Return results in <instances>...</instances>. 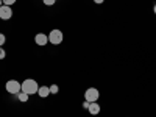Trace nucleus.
<instances>
[{"label":"nucleus","instance_id":"obj_16","mask_svg":"<svg viewBox=\"0 0 156 117\" xmlns=\"http://www.w3.org/2000/svg\"><path fill=\"white\" fill-rule=\"evenodd\" d=\"M94 2H95L97 5H100V3H103V2H105V0H94Z\"/></svg>","mask_w":156,"mask_h":117},{"label":"nucleus","instance_id":"obj_1","mask_svg":"<svg viewBox=\"0 0 156 117\" xmlns=\"http://www.w3.org/2000/svg\"><path fill=\"white\" fill-rule=\"evenodd\" d=\"M37 89H39V84L33 78H27V80L22 81V92H25V94H28V95L37 94Z\"/></svg>","mask_w":156,"mask_h":117},{"label":"nucleus","instance_id":"obj_8","mask_svg":"<svg viewBox=\"0 0 156 117\" xmlns=\"http://www.w3.org/2000/svg\"><path fill=\"white\" fill-rule=\"evenodd\" d=\"M37 95L41 97V98H47V97L50 95V87H48V86H39Z\"/></svg>","mask_w":156,"mask_h":117},{"label":"nucleus","instance_id":"obj_9","mask_svg":"<svg viewBox=\"0 0 156 117\" xmlns=\"http://www.w3.org/2000/svg\"><path fill=\"white\" fill-rule=\"evenodd\" d=\"M16 97H17L20 101H23V103H25V101H28V97H30V95H28V94H25V92H22V90H20V92H19Z\"/></svg>","mask_w":156,"mask_h":117},{"label":"nucleus","instance_id":"obj_15","mask_svg":"<svg viewBox=\"0 0 156 117\" xmlns=\"http://www.w3.org/2000/svg\"><path fill=\"white\" fill-rule=\"evenodd\" d=\"M83 108H84V109H87V108H89V101H86V100L83 101Z\"/></svg>","mask_w":156,"mask_h":117},{"label":"nucleus","instance_id":"obj_7","mask_svg":"<svg viewBox=\"0 0 156 117\" xmlns=\"http://www.w3.org/2000/svg\"><path fill=\"white\" fill-rule=\"evenodd\" d=\"M100 105L97 101H92V103H89V108H87V111H89V114H92V115H97L98 112H100Z\"/></svg>","mask_w":156,"mask_h":117},{"label":"nucleus","instance_id":"obj_3","mask_svg":"<svg viewBox=\"0 0 156 117\" xmlns=\"http://www.w3.org/2000/svg\"><path fill=\"white\" fill-rule=\"evenodd\" d=\"M62 39H64V34H62V31L58 30V28L51 30V31L48 33V42L53 44V45H59V44L62 42Z\"/></svg>","mask_w":156,"mask_h":117},{"label":"nucleus","instance_id":"obj_14","mask_svg":"<svg viewBox=\"0 0 156 117\" xmlns=\"http://www.w3.org/2000/svg\"><path fill=\"white\" fill-rule=\"evenodd\" d=\"M5 56H6L5 48H3V47H0V59H5Z\"/></svg>","mask_w":156,"mask_h":117},{"label":"nucleus","instance_id":"obj_18","mask_svg":"<svg viewBox=\"0 0 156 117\" xmlns=\"http://www.w3.org/2000/svg\"><path fill=\"white\" fill-rule=\"evenodd\" d=\"M3 5V0H0V6H2Z\"/></svg>","mask_w":156,"mask_h":117},{"label":"nucleus","instance_id":"obj_4","mask_svg":"<svg viewBox=\"0 0 156 117\" xmlns=\"http://www.w3.org/2000/svg\"><path fill=\"white\" fill-rule=\"evenodd\" d=\"M98 98H100L98 89H95V87H89V89H86V92H84V100H86V101L92 103V101H97Z\"/></svg>","mask_w":156,"mask_h":117},{"label":"nucleus","instance_id":"obj_5","mask_svg":"<svg viewBox=\"0 0 156 117\" xmlns=\"http://www.w3.org/2000/svg\"><path fill=\"white\" fill-rule=\"evenodd\" d=\"M11 17H12V9H11V6H6V5L0 6V19H2V20H9Z\"/></svg>","mask_w":156,"mask_h":117},{"label":"nucleus","instance_id":"obj_13","mask_svg":"<svg viewBox=\"0 0 156 117\" xmlns=\"http://www.w3.org/2000/svg\"><path fill=\"white\" fill-rule=\"evenodd\" d=\"M17 2V0H3V5H6V6H11V5H14Z\"/></svg>","mask_w":156,"mask_h":117},{"label":"nucleus","instance_id":"obj_17","mask_svg":"<svg viewBox=\"0 0 156 117\" xmlns=\"http://www.w3.org/2000/svg\"><path fill=\"white\" fill-rule=\"evenodd\" d=\"M153 12H154V14H156V5L153 6Z\"/></svg>","mask_w":156,"mask_h":117},{"label":"nucleus","instance_id":"obj_11","mask_svg":"<svg viewBox=\"0 0 156 117\" xmlns=\"http://www.w3.org/2000/svg\"><path fill=\"white\" fill-rule=\"evenodd\" d=\"M5 42H6V36H5L3 33H0V47H3Z\"/></svg>","mask_w":156,"mask_h":117},{"label":"nucleus","instance_id":"obj_2","mask_svg":"<svg viewBox=\"0 0 156 117\" xmlns=\"http://www.w3.org/2000/svg\"><path fill=\"white\" fill-rule=\"evenodd\" d=\"M5 89L6 92L11 94V95H17L20 90H22V83H19L17 80H8L6 84H5Z\"/></svg>","mask_w":156,"mask_h":117},{"label":"nucleus","instance_id":"obj_12","mask_svg":"<svg viewBox=\"0 0 156 117\" xmlns=\"http://www.w3.org/2000/svg\"><path fill=\"white\" fill-rule=\"evenodd\" d=\"M42 3H44L45 6H51V5L56 3V0H42Z\"/></svg>","mask_w":156,"mask_h":117},{"label":"nucleus","instance_id":"obj_10","mask_svg":"<svg viewBox=\"0 0 156 117\" xmlns=\"http://www.w3.org/2000/svg\"><path fill=\"white\" fill-rule=\"evenodd\" d=\"M50 87V94H58L59 92V87H58V84H51V86H48Z\"/></svg>","mask_w":156,"mask_h":117},{"label":"nucleus","instance_id":"obj_6","mask_svg":"<svg viewBox=\"0 0 156 117\" xmlns=\"http://www.w3.org/2000/svg\"><path fill=\"white\" fill-rule=\"evenodd\" d=\"M34 42H36L37 45H41V47L47 45V44H48V34H45V33H37V34L34 36Z\"/></svg>","mask_w":156,"mask_h":117}]
</instances>
